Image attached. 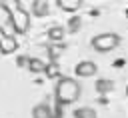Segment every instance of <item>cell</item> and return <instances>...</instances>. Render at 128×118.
Returning <instances> with one entry per match:
<instances>
[{"label": "cell", "instance_id": "3", "mask_svg": "<svg viewBox=\"0 0 128 118\" xmlns=\"http://www.w3.org/2000/svg\"><path fill=\"white\" fill-rule=\"evenodd\" d=\"M8 16H10L12 28L18 34H26L28 32V28H30V14L22 8V4L16 6V8H12V10H8Z\"/></svg>", "mask_w": 128, "mask_h": 118}, {"label": "cell", "instance_id": "11", "mask_svg": "<svg viewBox=\"0 0 128 118\" xmlns=\"http://www.w3.org/2000/svg\"><path fill=\"white\" fill-rule=\"evenodd\" d=\"M48 38H50V40H62V38H64V28L52 26V28L48 30Z\"/></svg>", "mask_w": 128, "mask_h": 118}, {"label": "cell", "instance_id": "2", "mask_svg": "<svg viewBox=\"0 0 128 118\" xmlns=\"http://www.w3.org/2000/svg\"><path fill=\"white\" fill-rule=\"evenodd\" d=\"M90 44H92V48L96 52H102L104 54V52H110V50H114V48L120 46V36L114 34V32H104V34L94 36Z\"/></svg>", "mask_w": 128, "mask_h": 118}, {"label": "cell", "instance_id": "14", "mask_svg": "<svg viewBox=\"0 0 128 118\" xmlns=\"http://www.w3.org/2000/svg\"><path fill=\"white\" fill-rule=\"evenodd\" d=\"M110 88H112V84H110V82H106V80H100V82H98V90H100V92L110 90Z\"/></svg>", "mask_w": 128, "mask_h": 118}, {"label": "cell", "instance_id": "15", "mask_svg": "<svg viewBox=\"0 0 128 118\" xmlns=\"http://www.w3.org/2000/svg\"><path fill=\"white\" fill-rule=\"evenodd\" d=\"M46 72H48V76H56V74H58V66H56V64H52V66L48 64V66H46Z\"/></svg>", "mask_w": 128, "mask_h": 118}, {"label": "cell", "instance_id": "8", "mask_svg": "<svg viewBox=\"0 0 128 118\" xmlns=\"http://www.w3.org/2000/svg\"><path fill=\"white\" fill-rule=\"evenodd\" d=\"M74 118H98V112L90 106H82L74 110Z\"/></svg>", "mask_w": 128, "mask_h": 118}, {"label": "cell", "instance_id": "9", "mask_svg": "<svg viewBox=\"0 0 128 118\" xmlns=\"http://www.w3.org/2000/svg\"><path fill=\"white\" fill-rule=\"evenodd\" d=\"M28 68H30L32 72H36V74L46 72V64H44V60H40V58H30V60H28Z\"/></svg>", "mask_w": 128, "mask_h": 118}, {"label": "cell", "instance_id": "6", "mask_svg": "<svg viewBox=\"0 0 128 118\" xmlns=\"http://www.w3.org/2000/svg\"><path fill=\"white\" fill-rule=\"evenodd\" d=\"M56 2H58L60 10H64V12H76L84 0H56Z\"/></svg>", "mask_w": 128, "mask_h": 118}, {"label": "cell", "instance_id": "10", "mask_svg": "<svg viewBox=\"0 0 128 118\" xmlns=\"http://www.w3.org/2000/svg\"><path fill=\"white\" fill-rule=\"evenodd\" d=\"M32 10H34V14H36V16H46V14H48V4H46L44 0H36Z\"/></svg>", "mask_w": 128, "mask_h": 118}, {"label": "cell", "instance_id": "16", "mask_svg": "<svg viewBox=\"0 0 128 118\" xmlns=\"http://www.w3.org/2000/svg\"><path fill=\"white\" fill-rule=\"evenodd\" d=\"M4 36H6V34H4V32H2V28H0V40H2Z\"/></svg>", "mask_w": 128, "mask_h": 118}, {"label": "cell", "instance_id": "5", "mask_svg": "<svg viewBox=\"0 0 128 118\" xmlns=\"http://www.w3.org/2000/svg\"><path fill=\"white\" fill-rule=\"evenodd\" d=\"M16 48H18L16 38H12V36H4V38L0 40V52H2V54H12V52H16Z\"/></svg>", "mask_w": 128, "mask_h": 118}, {"label": "cell", "instance_id": "4", "mask_svg": "<svg viewBox=\"0 0 128 118\" xmlns=\"http://www.w3.org/2000/svg\"><path fill=\"white\" fill-rule=\"evenodd\" d=\"M74 72H76V76H80V78H88V76H94V74L98 72V66H96L92 60H84V62H80V64L74 68Z\"/></svg>", "mask_w": 128, "mask_h": 118}, {"label": "cell", "instance_id": "18", "mask_svg": "<svg viewBox=\"0 0 128 118\" xmlns=\"http://www.w3.org/2000/svg\"><path fill=\"white\" fill-rule=\"evenodd\" d=\"M126 94H128V88H126Z\"/></svg>", "mask_w": 128, "mask_h": 118}, {"label": "cell", "instance_id": "12", "mask_svg": "<svg viewBox=\"0 0 128 118\" xmlns=\"http://www.w3.org/2000/svg\"><path fill=\"white\" fill-rule=\"evenodd\" d=\"M62 52H64V48H62V46H58V44L50 46V50H48V54H50V58H52V60H56V58H58Z\"/></svg>", "mask_w": 128, "mask_h": 118}, {"label": "cell", "instance_id": "7", "mask_svg": "<svg viewBox=\"0 0 128 118\" xmlns=\"http://www.w3.org/2000/svg\"><path fill=\"white\" fill-rule=\"evenodd\" d=\"M32 118H52L50 106H48V104H38V106H34V110H32Z\"/></svg>", "mask_w": 128, "mask_h": 118}, {"label": "cell", "instance_id": "13", "mask_svg": "<svg viewBox=\"0 0 128 118\" xmlns=\"http://www.w3.org/2000/svg\"><path fill=\"white\" fill-rule=\"evenodd\" d=\"M0 4H2V8L8 12V10H12V8H16V6H20V2L18 0H0Z\"/></svg>", "mask_w": 128, "mask_h": 118}, {"label": "cell", "instance_id": "1", "mask_svg": "<svg viewBox=\"0 0 128 118\" xmlns=\"http://www.w3.org/2000/svg\"><path fill=\"white\" fill-rule=\"evenodd\" d=\"M54 92H56V100H58L60 104H72V102H76V100L80 98L82 88H80V82H78V80L68 78V76H62V78L58 80Z\"/></svg>", "mask_w": 128, "mask_h": 118}, {"label": "cell", "instance_id": "17", "mask_svg": "<svg viewBox=\"0 0 128 118\" xmlns=\"http://www.w3.org/2000/svg\"><path fill=\"white\" fill-rule=\"evenodd\" d=\"M126 16H128V10H126Z\"/></svg>", "mask_w": 128, "mask_h": 118}]
</instances>
